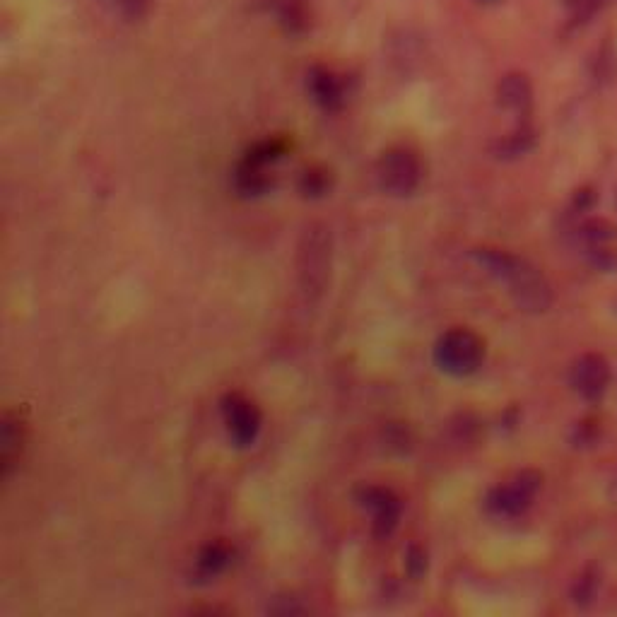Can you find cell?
I'll return each mask as SVG.
<instances>
[{"label":"cell","instance_id":"cell-1","mask_svg":"<svg viewBox=\"0 0 617 617\" xmlns=\"http://www.w3.org/2000/svg\"><path fill=\"white\" fill-rule=\"evenodd\" d=\"M478 266L507 287V292L524 311H545L550 307V285L524 258L499 249L473 251Z\"/></svg>","mask_w":617,"mask_h":617},{"label":"cell","instance_id":"cell-2","mask_svg":"<svg viewBox=\"0 0 617 617\" xmlns=\"http://www.w3.org/2000/svg\"><path fill=\"white\" fill-rule=\"evenodd\" d=\"M485 343L468 328H451L434 343V362L451 376H470L483 367Z\"/></svg>","mask_w":617,"mask_h":617},{"label":"cell","instance_id":"cell-3","mask_svg":"<svg viewBox=\"0 0 617 617\" xmlns=\"http://www.w3.org/2000/svg\"><path fill=\"white\" fill-rule=\"evenodd\" d=\"M285 155V143L266 140L258 143L244 155V160L234 169V188L242 198L266 196L273 188V174H268L270 164H275Z\"/></svg>","mask_w":617,"mask_h":617},{"label":"cell","instance_id":"cell-4","mask_svg":"<svg viewBox=\"0 0 617 617\" xmlns=\"http://www.w3.org/2000/svg\"><path fill=\"white\" fill-rule=\"evenodd\" d=\"M543 478L536 470H521L514 478L504 485L492 487L485 497L487 514L495 519H519L531 509L533 499H536Z\"/></svg>","mask_w":617,"mask_h":617},{"label":"cell","instance_id":"cell-5","mask_svg":"<svg viewBox=\"0 0 617 617\" xmlns=\"http://www.w3.org/2000/svg\"><path fill=\"white\" fill-rule=\"evenodd\" d=\"M376 181L381 191L393 198L413 196L422 184V164L413 150L393 148L376 164Z\"/></svg>","mask_w":617,"mask_h":617},{"label":"cell","instance_id":"cell-6","mask_svg":"<svg viewBox=\"0 0 617 617\" xmlns=\"http://www.w3.org/2000/svg\"><path fill=\"white\" fill-rule=\"evenodd\" d=\"M222 417H225L229 442L237 449H249V446L256 444L263 427V417L261 410L249 398L242 396V393H227L222 398Z\"/></svg>","mask_w":617,"mask_h":617},{"label":"cell","instance_id":"cell-7","mask_svg":"<svg viewBox=\"0 0 617 617\" xmlns=\"http://www.w3.org/2000/svg\"><path fill=\"white\" fill-rule=\"evenodd\" d=\"M357 504L372 516V531L376 538H389L401 524L403 504L389 487L364 485L357 490Z\"/></svg>","mask_w":617,"mask_h":617},{"label":"cell","instance_id":"cell-8","mask_svg":"<svg viewBox=\"0 0 617 617\" xmlns=\"http://www.w3.org/2000/svg\"><path fill=\"white\" fill-rule=\"evenodd\" d=\"M569 384L584 401H601L610 384L608 362L601 355H584L574 362L569 372Z\"/></svg>","mask_w":617,"mask_h":617},{"label":"cell","instance_id":"cell-9","mask_svg":"<svg viewBox=\"0 0 617 617\" xmlns=\"http://www.w3.org/2000/svg\"><path fill=\"white\" fill-rule=\"evenodd\" d=\"M302 287L304 292H321L328 270V239L323 232H309L302 249Z\"/></svg>","mask_w":617,"mask_h":617},{"label":"cell","instance_id":"cell-10","mask_svg":"<svg viewBox=\"0 0 617 617\" xmlns=\"http://www.w3.org/2000/svg\"><path fill=\"white\" fill-rule=\"evenodd\" d=\"M307 92L323 111H340L345 104V82L333 70L314 66L307 73Z\"/></svg>","mask_w":617,"mask_h":617},{"label":"cell","instance_id":"cell-11","mask_svg":"<svg viewBox=\"0 0 617 617\" xmlns=\"http://www.w3.org/2000/svg\"><path fill=\"white\" fill-rule=\"evenodd\" d=\"M22 444H25V427H22L20 417L8 413L3 417V430H0V456H3L5 478L13 475V468L20 461Z\"/></svg>","mask_w":617,"mask_h":617},{"label":"cell","instance_id":"cell-12","mask_svg":"<svg viewBox=\"0 0 617 617\" xmlns=\"http://www.w3.org/2000/svg\"><path fill=\"white\" fill-rule=\"evenodd\" d=\"M531 97H533L531 82H528L526 75L521 73L507 75L497 87L499 107L514 111V114H524V111L531 107Z\"/></svg>","mask_w":617,"mask_h":617},{"label":"cell","instance_id":"cell-13","mask_svg":"<svg viewBox=\"0 0 617 617\" xmlns=\"http://www.w3.org/2000/svg\"><path fill=\"white\" fill-rule=\"evenodd\" d=\"M232 548L227 543H210L198 552L196 557V579L210 581L220 577L222 572L232 564Z\"/></svg>","mask_w":617,"mask_h":617},{"label":"cell","instance_id":"cell-14","mask_svg":"<svg viewBox=\"0 0 617 617\" xmlns=\"http://www.w3.org/2000/svg\"><path fill=\"white\" fill-rule=\"evenodd\" d=\"M533 148H536V131L531 126H521L514 133H509L507 138L497 140L492 152L499 160H519V157H524Z\"/></svg>","mask_w":617,"mask_h":617},{"label":"cell","instance_id":"cell-15","mask_svg":"<svg viewBox=\"0 0 617 617\" xmlns=\"http://www.w3.org/2000/svg\"><path fill=\"white\" fill-rule=\"evenodd\" d=\"M331 186V174H328L326 169H307V172L302 174V179H299V191L307 198H323L331 191Z\"/></svg>","mask_w":617,"mask_h":617},{"label":"cell","instance_id":"cell-16","mask_svg":"<svg viewBox=\"0 0 617 617\" xmlns=\"http://www.w3.org/2000/svg\"><path fill=\"white\" fill-rule=\"evenodd\" d=\"M581 237H584L586 242H589V246L608 244L610 239L617 237V229H615V225H610L608 220H601V217H593V220H589L584 227H581Z\"/></svg>","mask_w":617,"mask_h":617},{"label":"cell","instance_id":"cell-17","mask_svg":"<svg viewBox=\"0 0 617 617\" xmlns=\"http://www.w3.org/2000/svg\"><path fill=\"white\" fill-rule=\"evenodd\" d=\"M102 3L123 20H138V17L148 13L152 0H102Z\"/></svg>","mask_w":617,"mask_h":617},{"label":"cell","instance_id":"cell-18","mask_svg":"<svg viewBox=\"0 0 617 617\" xmlns=\"http://www.w3.org/2000/svg\"><path fill=\"white\" fill-rule=\"evenodd\" d=\"M589 261L596 266L598 270H603V273H613L617 270V256L613 249H605L603 244L589 246Z\"/></svg>","mask_w":617,"mask_h":617},{"label":"cell","instance_id":"cell-19","mask_svg":"<svg viewBox=\"0 0 617 617\" xmlns=\"http://www.w3.org/2000/svg\"><path fill=\"white\" fill-rule=\"evenodd\" d=\"M564 5L572 10V15L577 17V20H586V17H591L601 8L603 0H564Z\"/></svg>","mask_w":617,"mask_h":617},{"label":"cell","instance_id":"cell-20","mask_svg":"<svg viewBox=\"0 0 617 617\" xmlns=\"http://www.w3.org/2000/svg\"><path fill=\"white\" fill-rule=\"evenodd\" d=\"M405 567H408V574L413 579H420L422 574H425L427 569V560H425V552L420 548H410L408 550V560H405Z\"/></svg>","mask_w":617,"mask_h":617},{"label":"cell","instance_id":"cell-21","mask_svg":"<svg viewBox=\"0 0 617 617\" xmlns=\"http://www.w3.org/2000/svg\"><path fill=\"white\" fill-rule=\"evenodd\" d=\"M593 203H596V193H593V188H581L577 196H574V208L581 210V213L591 210Z\"/></svg>","mask_w":617,"mask_h":617},{"label":"cell","instance_id":"cell-22","mask_svg":"<svg viewBox=\"0 0 617 617\" xmlns=\"http://www.w3.org/2000/svg\"><path fill=\"white\" fill-rule=\"evenodd\" d=\"M485 3H490V0H485Z\"/></svg>","mask_w":617,"mask_h":617}]
</instances>
